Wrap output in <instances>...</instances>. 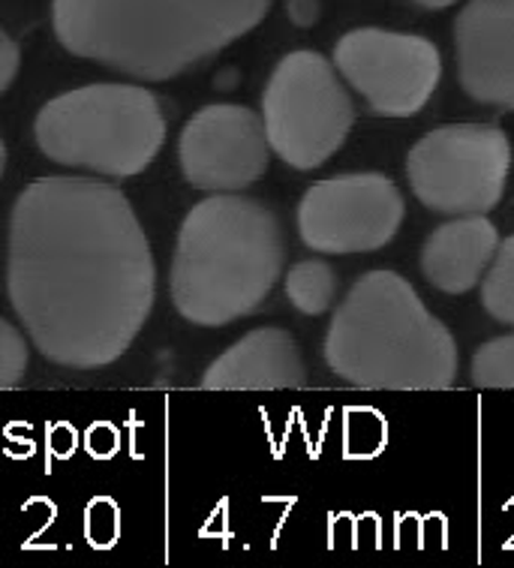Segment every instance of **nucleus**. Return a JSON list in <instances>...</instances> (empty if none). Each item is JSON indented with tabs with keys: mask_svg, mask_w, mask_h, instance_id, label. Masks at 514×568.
Masks as SVG:
<instances>
[{
	"mask_svg": "<svg viewBox=\"0 0 514 568\" xmlns=\"http://www.w3.org/2000/svg\"><path fill=\"white\" fill-rule=\"evenodd\" d=\"M262 124L271 151L292 169L310 172L337 154L355 105L337 70L320 52H292L274 67L262 93Z\"/></svg>",
	"mask_w": 514,
	"mask_h": 568,
	"instance_id": "obj_6",
	"label": "nucleus"
},
{
	"mask_svg": "<svg viewBox=\"0 0 514 568\" xmlns=\"http://www.w3.org/2000/svg\"><path fill=\"white\" fill-rule=\"evenodd\" d=\"M19 45L12 42L10 33L0 28V97L7 93V88H10L16 73H19Z\"/></svg>",
	"mask_w": 514,
	"mask_h": 568,
	"instance_id": "obj_18",
	"label": "nucleus"
},
{
	"mask_svg": "<svg viewBox=\"0 0 514 568\" xmlns=\"http://www.w3.org/2000/svg\"><path fill=\"white\" fill-rule=\"evenodd\" d=\"M33 135L52 163L133 178L163 148V105L135 84H88L42 105Z\"/></svg>",
	"mask_w": 514,
	"mask_h": 568,
	"instance_id": "obj_5",
	"label": "nucleus"
},
{
	"mask_svg": "<svg viewBox=\"0 0 514 568\" xmlns=\"http://www.w3.org/2000/svg\"><path fill=\"white\" fill-rule=\"evenodd\" d=\"M473 383L484 388H514V334L478 346L473 358Z\"/></svg>",
	"mask_w": 514,
	"mask_h": 568,
	"instance_id": "obj_16",
	"label": "nucleus"
},
{
	"mask_svg": "<svg viewBox=\"0 0 514 568\" xmlns=\"http://www.w3.org/2000/svg\"><path fill=\"white\" fill-rule=\"evenodd\" d=\"M337 295V274L322 258H304L286 274V298L304 316H322Z\"/></svg>",
	"mask_w": 514,
	"mask_h": 568,
	"instance_id": "obj_14",
	"label": "nucleus"
},
{
	"mask_svg": "<svg viewBox=\"0 0 514 568\" xmlns=\"http://www.w3.org/2000/svg\"><path fill=\"white\" fill-rule=\"evenodd\" d=\"M482 307L503 325H514V235L496 247L482 283Z\"/></svg>",
	"mask_w": 514,
	"mask_h": 568,
	"instance_id": "obj_15",
	"label": "nucleus"
},
{
	"mask_svg": "<svg viewBox=\"0 0 514 568\" xmlns=\"http://www.w3.org/2000/svg\"><path fill=\"white\" fill-rule=\"evenodd\" d=\"M283 232L262 202L232 193L190 207L172 258V301L193 325L220 328L262 307L283 271Z\"/></svg>",
	"mask_w": 514,
	"mask_h": 568,
	"instance_id": "obj_4",
	"label": "nucleus"
},
{
	"mask_svg": "<svg viewBox=\"0 0 514 568\" xmlns=\"http://www.w3.org/2000/svg\"><path fill=\"white\" fill-rule=\"evenodd\" d=\"M415 3L424 7V10H445V7H452L457 0H415Z\"/></svg>",
	"mask_w": 514,
	"mask_h": 568,
	"instance_id": "obj_20",
	"label": "nucleus"
},
{
	"mask_svg": "<svg viewBox=\"0 0 514 568\" xmlns=\"http://www.w3.org/2000/svg\"><path fill=\"white\" fill-rule=\"evenodd\" d=\"M512 165L508 135L494 124H445L406 156L415 199L433 214H484L500 205Z\"/></svg>",
	"mask_w": 514,
	"mask_h": 568,
	"instance_id": "obj_7",
	"label": "nucleus"
},
{
	"mask_svg": "<svg viewBox=\"0 0 514 568\" xmlns=\"http://www.w3.org/2000/svg\"><path fill=\"white\" fill-rule=\"evenodd\" d=\"M308 379L295 337L283 328H256L229 346L202 376L211 392L299 388Z\"/></svg>",
	"mask_w": 514,
	"mask_h": 568,
	"instance_id": "obj_12",
	"label": "nucleus"
},
{
	"mask_svg": "<svg viewBox=\"0 0 514 568\" xmlns=\"http://www.w3.org/2000/svg\"><path fill=\"white\" fill-rule=\"evenodd\" d=\"M10 301L33 346L72 371L114 364L154 307L151 244L130 199L93 178H40L10 217Z\"/></svg>",
	"mask_w": 514,
	"mask_h": 568,
	"instance_id": "obj_1",
	"label": "nucleus"
},
{
	"mask_svg": "<svg viewBox=\"0 0 514 568\" xmlns=\"http://www.w3.org/2000/svg\"><path fill=\"white\" fill-rule=\"evenodd\" d=\"M454 49L466 97L514 112V0H470L454 21Z\"/></svg>",
	"mask_w": 514,
	"mask_h": 568,
	"instance_id": "obj_11",
	"label": "nucleus"
},
{
	"mask_svg": "<svg viewBox=\"0 0 514 568\" xmlns=\"http://www.w3.org/2000/svg\"><path fill=\"white\" fill-rule=\"evenodd\" d=\"M271 0H54L70 54L142 82H165L256 28Z\"/></svg>",
	"mask_w": 514,
	"mask_h": 568,
	"instance_id": "obj_2",
	"label": "nucleus"
},
{
	"mask_svg": "<svg viewBox=\"0 0 514 568\" xmlns=\"http://www.w3.org/2000/svg\"><path fill=\"white\" fill-rule=\"evenodd\" d=\"M334 67L382 118L422 112L443 75V58L431 40L382 28L343 33L334 45Z\"/></svg>",
	"mask_w": 514,
	"mask_h": 568,
	"instance_id": "obj_8",
	"label": "nucleus"
},
{
	"mask_svg": "<svg viewBox=\"0 0 514 568\" xmlns=\"http://www.w3.org/2000/svg\"><path fill=\"white\" fill-rule=\"evenodd\" d=\"M289 16L301 28H310L316 21V16H320V3L316 0H289Z\"/></svg>",
	"mask_w": 514,
	"mask_h": 568,
	"instance_id": "obj_19",
	"label": "nucleus"
},
{
	"mask_svg": "<svg viewBox=\"0 0 514 568\" xmlns=\"http://www.w3.org/2000/svg\"><path fill=\"white\" fill-rule=\"evenodd\" d=\"M28 371V343L21 331L0 320V388H16Z\"/></svg>",
	"mask_w": 514,
	"mask_h": 568,
	"instance_id": "obj_17",
	"label": "nucleus"
},
{
	"mask_svg": "<svg viewBox=\"0 0 514 568\" xmlns=\"http://www.w3.org/2000/svg\"><path fill=\"white\" fill-rule=\"evenodd\" d=\"M178 156L184 178L199 190L235 193L256 184L271 160L262 114L248 105H205L187 121Z\"/></svg>",
	"mask_w": 514,
	"mask_h": 568,
	"instance_id": "obj_10",
	"label": "nucleus"
},
{
	"mask_svg": "<svg viewBox=\"0 0 514 568\" xmlns=\"http://www.w3.org/2000/svg\"><path fill=\"white\" fill-rule=\"evenodd\" d=\"M500 232L484 214H463L433 232L422 247V271L431 286L449 295H463L482 283L491 265Z\"/></svg>",
	"mask_w": 514,
	"mask_h": 568,
	"instance_id": "obj_13",
	"label": "nucleus"
},
{
	"mask_svg": "<svg viewBox=\"0 0 514 568\" xmlns=\"http://www.w3.org/2000/svg\"><path fill=\"white\" fill-rule=\"evenodd\" d=\"M406 205L394 181L380 172H352L316 181L299 205V235L325 256L373 253L403 223Z\"/></svg>",
	"mask_w": 514,
	"mask_h": 568,
	"instance_id": "obj_9",
	"label": "nucleus"
},
{
	"mask_svg": "<svg viewBox=\"0 0 514 568\" xmlns=\"http://www.w3.org/2000/svg\"><path fill=\"white\" fill-rule=\"evenodd\" d=\"M3 169H7V145H3V139H0V178H3Z\"/></svg>",
	"mask_w": 514,
	"mask_h": 568,
	"instance_id": "obj_21",
	"label": "nucleus"
},
{
	"mask_svg": "<svg viewBox=\"0 0 514 568\" xmlns=\"http://www.w3.org/2000/svg\"><path fill=\"white\" fill-rule=\"evenodd\" d=\"M325 362L359 388L440 392L457 379V343L410 280L367 271L331 316Z\"/></svg>",
	"mask_w": 514,
	"mask_h": 568,
	"instance_id": "obj_3",
	"label": "nucleus"
}]
</instances>
